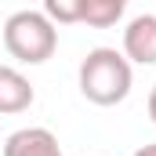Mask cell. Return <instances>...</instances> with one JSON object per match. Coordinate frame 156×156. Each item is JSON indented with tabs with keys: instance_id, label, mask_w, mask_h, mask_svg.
Masks as SVG:
<instances>
[{
	"instance_id": "9c48e42d",
	"label": "cell",
	"mask_w": 156,
	"mask_h": 156,
	"mask_svg": "<svg viewBox=\"0 0 156 156\" xmlns=\"http://www.w3.org/2000/svg\"><path fill=\"white\" fill-rule=\"evenodd\" d=\"M134 156H156V145H142V149H138Z\"/></svg>"
},
{
	"instance_id": "ba28073f",
	"label": "cell",
	"mask_w": 156,
	"mask_h": 156,
	"mask_svg": "<svg viewBox=\"0 0 156 156\" xmlns=\"http://www.w3.org/2000/svg\"><path fill=\"white\" fill-rule=\"evenodd\" d=\"M149 116H153V123H156V83H153V91H149Z\"/></svg>"
},
{
	"instance_id": "7a4b0ae2",
	"label": "cell",
	"mask_w": 156,
	"mask_h": 156,
	"mask_svg": "<svg viewBox=\"0 0 156 156\" xmlns=\"http://www.w3.org/2000/svg\"><path fill=\"white\" fill-rule=\"evenodd\" d=\"M4 47L11 58H18L26 66H40L55 55L58 29L47 22L44 11H15L4 22Z\"/></svg>"
},
{
	"instance_id": "8992f818",
	"label": "cell",
	"mask_w": 156,
	"mask_h": 156,
	"mask_svg": "<svg viewBox=\"0 0 156 156\" xmlns=\"http://www.w3.org/2000/svg\"><path fill=\"white\" fill-rule=\"evenodd\" d=\"M123 0H80V22L94 26V29H109L123 18Z\"/></svg>"
},
{
	"instance_id": "3957f363",
	"label": "cell",
	"mask_w": 156,
	"mask_h": 156,
	"mask_svg": "<svg viewBox=\"0 0 156 156\" xmlns=\"http://www.w3.org/2000/svg\"><path fill=\"white\" fill-rule=\"evenodd\" d=\"M123 58L138 66H156V11L134 15L123 29Z\"/></svg>"
},
{
	"instance_id": "277c9868",
	"label": "cell",
	"mask_w": 156,
	"mask_h": 156,
	"mask_svg": "<svg viewBox=\"0 0 156 156\" xmlns=\"http://www.w3.org/2000/svg\"><path fill=\"white\" fill-rule=\"evenodd\" d=\"M4 156H62V149L47 127H22L4 142Z\"/></svg>"
},
{
	"instance_id": "6da1fadb",
	"label": "cell",
	"mask_w": 156,
	"mask_h": 156,
	"mask_svg": "<svg viewBox=\"0 0 156 156\" xmlns=\"http://www.w3.org/2000/svg\"><path fill=\"white\" fill-rule=\"evenodd\" d=\"M80 91L94 105H120L131 94V62L116 47H94L80 62Z\"/></svg>"
},
{
	"instance_id": "5b68a950",
	"label": "cell",
	"mask_w": 156,
	"mask_h": 156,
	"mask_svg": "<svg viewBox=\"0 0 156 156\" xmlns=\"http://www.w3.org/2000/svg\"><path fill=\"white\" fill-rule=\"evenodd\" d=\"M33 105V83L11 66H0V113H26Z\"/></svg>"
},
{
	"instance_id": "52a82bcc",
	"label": "cell",
	"mask_w": 156,
	"mask_h": 156,
	"mask_svg": "<svg viewBox=\"0 0 156 156\" xmlns=\"http://www.w3.org/2000/svg\"><path fill=\"white\" fill-rule=\"evenodd\" d=\"M47 22H80V0H47L44 4Z\"/></svg>"
}]
</instances>
